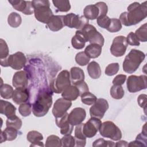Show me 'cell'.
I'll list each match as a JSON object with an SVG mask.
<instances>
[{"instance_id":"1","label":"cell","mask_w":147,"mask_h":147,"mask_svg":"<svg viewBox=\"0 0 147 147\" xmlns=\"http://www.w3.org/2000/svg\"><path fill=\"white\" fill-rule=\"evenodd\" d=\"M127 11L122 13L119 16L121 24L126 26L135 25L147 16L146 1L142 3L133 2L127 7Z\"/></svg>"},{"instance_id":"2","label":"cell","mask_w":147,"mask_h":147,"mask_svg":"<svg viewBox=\"0 0 147 147\" xmlns=\"http://www.w3.org/2000/svg\"><path fill=\"white\" fill-rule=\"evenodd\" d=\"M52 104V91L42 89L39 91L32 105V112L36 117H43L47 114Z\"/></svg>"},{"instance_id":"3","label":"cell","mask_w":147,"mask_h":147,"mask_svg":"<svg viewBox=\"0 0 147 147\" xmlns=\"http://www.w3.org/2000/svg\"><path fill=\"white\" fill-rule=\"evenodd\" d=\"M145 55L140 50L133 49L126 55L123 62V70L128 74H133L144 60Z\"/></svg>"},{"instance_id":"4","label":"cell","mask_w":147,"mask_h":147,"mask_svg":"<svg viewBox=\"0 0 147 147\" xmlns=\"http://www.w3.org/2000/svg\"><path fill=\"white\" fill-rule=\"evenodd\" d=\"M32 5L34 9V16L37 20L47 24L50 18L53 16L50 8V2L48 0L32 1Z\"/></svg>"},{"instance_id":"5","label":"cell","mask_w":147,"mask_h":147,"mask_svg":"<svg viewBox=\"0 0 147 147\" xmlns=\"http://www.w3.org/2000/svg\"><path fill=\"white\" fill-rule=\"evenodd\" d=\"M70 85V74L67 70H63L58 74L57 78L51 83L50 88L52 92L59 94Z\"/></svg>"},{"instance_id":"6","label":"cell","mask_w":147,"mask_h":147,"mask_svg":"<svg viewBox=\"0 0 147 147\" xmlns=\"http://www.w3.org/2000/svg\"><path fill=\"white\" fill-rule=\"evenodd\" d=\"M1 60V65L2 67H10L14 69L19 70L22 69L26 64V58L21 52H17L14 54Z\"/></svg>"},{"instance_id":"7","label":"cell","mask_w":147,"mask_h":147,"mask_svg":"<svg viewBox=\"0 0 147 147\" xmlns=\"http://www.w3.org/2000/svg\"><path fill=\"white\" fill-rule=\"evenodd\" d=\"M99 130L102 137L110 138L114 141L119 140L122 138L121 130L111 121H106L102 123Z\"/></svg>"},{"instance_id":"8","label":"cell","mask_w":147,"mask_h":147,"mask_svg":"<svg viewBox=\"0 0 147 147\" xmlns=\"http://www.w3.org/2000/svg\"><path fill=\"white\" fill-rule=\"evenodd\" d=\"M80 30L84 35L86 41H88L90 44H98L101 47L103 45L105 40L103 36L93 25L88 24Z\"/></svg>"},{"instance_id":"9","label":"cell","mask_w":147,"mask_h":147,"mask_svg":"<svg viewBox=\"0 0 147 147\" xmlns=\"http://www.w3.org/2000/svg\"><path fill=\"white\" fill-rule=\"evenodd\" d=\"M63 20L65 26L79 30H82L85 26L88 24L89 22V20L84 16H79L72 13L64 16Z\"/></svg>"},{"instance_id":"10","label":"cell","mask_w":147,"mask_h":147,"mask_svg":"<svg viewBox=\"0 0 147 147\" xmlns=\"http://www.w3.org/2000/svg\"><path fill=\"white\" fill-rule=\"evenodd\" d=\"M127 90L131 93L137 92L146 88V75H130L127 79Z\"/></svg>"},{"instance_id":"11","label":"cell","mask_w":147,"mask_h":147,"mask_svg":"<svg viewBox=\"0 0 147 147\" xmlns=\"http://www.w3.org/2000/svg\"><path fill=\"white\" fill-rule=\"evenodd\" d=\"M127 45L125 37L119 36L115 37L110 47L111 53L115 57L122 56L126 52Z\"/></svg>"},{"instance_id":"12","label":"cell","mask_w":147,"mask_h":147,"mask_svg":"<svg viewBox=\"0 0 147 147\" xmlns=\"http://www.w3.org/2000/svg\"><path fill=\"white\" fill-rule=\"evenodd\" d=\"M108 109L109 103L106 99L103 98L97 99L90 109V116L91 117L102 119Z\"/></svg>"},{"instance_id":"13","label":"cell","mask_w":147,"mask_h":147,"mask_svg":"<svg viewBox=\"0 0 147 147\" xmlns=\"http://www.w3.org/2000/svg\"><path fill=\"white\" fill-rule=\"evenodd\" d=\"M102 125L100 119L91 117L85 123L83 124V131L86 138H92L94 137L99 130Z\"/></svg>"},{"instance_id":"14","label":"cell","mask_w":147,"mask_h":147,"mask_svg":"<svg viewBox=\"0 0 147 147\" xmlns=\"http://www.w3.org/2000/svg\"><path fill=\"white\" fill-rule=\"evenodd\" d=\"M71 106L72 102L71 100H67L63 98H59L54 103L52 109V114L56 118L60 117L67 113Z\"/></svg>"},{"instance_id":"15","label":"cell","mask_w":147,"mask_h":147,"mask_svg":"<svg viewBox=\"0 0 147 147\" xmlns=\"http://www.w3.org/2000/svg\"><path fill=\"white\" fill-rule=\"evenodd\" d=\"M86 117L85 110L82 107L74 109L68 115L69 122L73 126H76L82 123Z\"/></svg>"},{"instance_id":"16","label":"cell","mask_w":147,"mask_h":147,"mask_svg":"<svg viewBox=\"0 0 147 147\" xmlns=\"http://www.w3.org/2000/svg\"><path fill=\"white\" fill-rule=\"evenodd\" d=\"M68 113L67 112L63 116L56 118V123L60 128V133L63 135L71 134L74 129V126L68 120Z\"/></svg>"},{"instance_id":"17","label":"cell","mask_w":147,"mask_h":147,"mask_svg":"<svg viewBox=\"0 0 147 147\" xmlns=\"http://www.w3.org/2000/svg\"><path fill=\"white\" fill-rule=\"evenodd\" d=\"M29 96V91L26 87L17 88L14 90L12 99L16 104L21 105L26 102Z\"/></svg>"},{"instance_id":"18","label":"cell","mask_w":147,"mask_h":147,"mask_svg":"<svg viewBox=\"0 0 147 147\" xmlns=\"http://www.w3.org/2000/svg\"><path fill=\"white\" fill-rule=\"evenodd\" d=\"M12 84L16 88L26 87L28 84V77L27 73L24 71L16 72L13 76Z\"/></svg>"},{"instance_id":"19","label":"cell","mask_w":147,"mask_h":147,"mask_svg":"<svg viewBox=\"0 0 147 147\" xmlns=\"http://www.w3.org/2000/svg\"><path fill=\"white\" fill-rule=\"evenodd\" d=\"M64 16H52L48 23V28L52 31L57 32L61 29L65 25L64 24Z\"/></svg>"},{"instance_id":"20","label":"cell","mask_w":147,"mask_h":147,"mask_svg":"<svg viewBox=\"0 0 147 147\" xmlns=\"http://www.w3.org/2000/svg\"><path fill=\"white\" fill-rule=\"evenodd\" d=\"M16 107L10 102L3 100H0V113L5 115L7 118H10L16 115Z\"/></svg>"},{"instance_id":"21","label":"cell","mask_w":147,"mask_h":147,"mask_svg":"<svg viewBox=\"0 0 147 147\" xmlns=\"http://www.w3.org/2000/svg\"><path fill=\"white\" fill-rule=\"evenodd\" d=\"M28 141L32 143L30 146H44V144L41 141L43 140V136L40 132L36 130H32L28 132L27 136Z\"/></svg>"},{"instance_id":"22","label":"cell","mask_w":147,"mask_h":147,"mask_svg":"<svg viewBox=\"0 0 147 147\" xmlns=\"http://www.w3.org/2000/svg\"><path fill=\"white\" fill-rule=\"evenodd\" d=\"M84 123H80L76 125L75 129V146L83 147L86 144V137L83 133V127Z\"/></svg>"},{"instance_id":"23","label":"cell","mask_w":147,"mask_h":147,"mask_svg":"<svg viewBox=\"0 0 147 147\" xmlns=\"http://www.w3.org/2000/svg\"><path fill=\"white\" fill-rule=\"evenodd\" d=\"M79 95V91L75 85H70L61 92V96L63 98L71 101L76 100Z\"/></svg>"},{"instance_id":"24","label":"cell","mask_w":147,"mask_h":147,"mask_svg":"<svg viewBox=\"0 0 147 147\" xmlns=\"http://www.w3.org/2000/svg\"><path fill=\"white\" fill-rule=\"evenodd\" d=\"M86 42V40L80 30L76 32L75 36L71 40L72 47L76 49H81L84 48Z\"/></svg>"},{"instance_id":"25","label":"cell","mask_w":147,"mask_h":147,"mask_svg":"<svg viewBox=\"0 0 147 147\" xmlns=\"http://www.w3.org/2000/svg\"><path fill=\"white\" fill-rule=\"evenodd\" d=\"M17 129L11 127H6L3 131H1V143L6 141H13L15 140L17 137Z\"/></svg>"},{"instance_id":"26","label":"cell","mask_w":147,"mask_h":147,"mask_svg":"<svg viewBox=\"0 0 147 147\" xmlns=\"http://www.w3.org/2000/svg\"><path fill=\"white\" fill-rule=\"evenodd\" d=\"M71 81L74 85H75L84 80V73L81 68L74 67L71 68L70 71Z\"/></svg>"},{"instance_id":"27","label":"cell","mask_w":147,"mask_h":147,"mask_svg":"<svg viewBox=\"0 0 147 147\" xmlns=\"http://www.w3.org/2000/svg\"><path fill=\"white\" fill-rule=\"evenodd\" d=\"M84 16L88 20H94L99 16V10L98 7L95 5H90L85 7L83 10Z\"/></svg>"},{"instance_id":"28","label":"cell","mask_w":147,"mask_h":147,"mask_svg":"<svg viewBox=\"0 0 147 147\" xmlns=\"http://www.w3.org/2000/svg\"><path fill=\"white\" fill-rule=\"evenodd\" d=\"M87 71L89 76L94 79L100 78L101 75V69L99 64L95 61H92L88 64Z\"/></svg>"},{"instance_id":"29","label":"cell","mask_w":147,"mask_h":147,"mask_svg":"<svg viewBox=\"0 0 147 147\" xmlns=\"http://www.w3.org/2000/svg\"><path fill=\"white\" fill-rule=\"evenodd\" d=\"M84 52L90 59L97 58L102 53V47L95 44H90L86 47Z\"/></svg>"},{"instance_id":"30","label":"cell","mask_w":147,"mask_h":147,"mask_svg":"<svg viewBox=\"0 0 147 147\" xmlns=\"http://www.w3.org/2000/svg\"><path fill=\"white\" fill-rule=\"evenodd\" d=\"M7 22L11 27L16 28L21 25L22 22V18L21 16L17 13L12 12L8 16Z\"/></svg>"},{"instance_id":"31","label":"cell","mask_w":147,"mask_h":147,"mask_svg":"<svg viewBox=\"0 0 147 147\" xmlns=\"http://www.w3.org/2000/svg\"><path fill=\"white\" fill-rule=\"evenodd\" d=\"M52 3L59 11L67 12L71 9L70 2L68 0H55L52 1Z\"/></svg>"},{"instance_id":"32","label":"cell","mask_w":147,"mask_h":147,"mask_svg":"<svg viewBox=\"0 0 147 147\" xmlns=\"http://www.w3.org/2000/svg\"><path fill=\"white\" fill-rule=\"evenodd\" d=\"M14 92L13 87L7 84L1 83L0 88V94L4 99H9L12 98Z\"/></svg>"},{"instance_id":"33","label":"cell","mask_w":147,"mask_h":147,"mask_svg":"<svg viewBox=\"0 0 147 147\" xmlns=\"http://www.w3.org/2000/svg\"><path fill=\"white\" fill-rule=\"evenodd\" d=\"M6 127H11L20 130L22 126V121L16 115L10 118H7L6 120Z\"/></svg>"},{"instance_id":"34","label":"cell","mask_w":147,"mask_h":147,"mask_svg":"<svg viewBox=\"0 0 147 147\" xmlns=\"http://www.w3.org/2000/svg\"><path fill=\"white\" fill-rule=\"evenodd\" d=\"M125 91L121 86L113 85L110 88V95L113 98L121 99L124 96Z\"/></svg>"},{"instance_id":"35","label":"cell","mask_w":147,"mask_h":147,"mask_svg":"<svg viewBox=\"0 0 147 147\" xmlns=\"http://www.w3.org/2000/svg\"><path fill=\"white\" fill-rule=\"evenodd\" d=\"M45 146L46 147H60L62 146L61 141L60 138L55 135H51L47 138Z\"/></svg>"},{"instance_id":"36","label":"cell","mask_w":147,"mask_h":147,"mask_svg":"<svg viewBox=\"0 0 147 147\" xmlns=\"http://www.w3.org/2000/svg\"><path fill=\"white\" fill-rule=\"evenodd\" d=\"M80 97L82 103L87 105H92L97 100L96 96L89 91L82 94Z\"/></svg>"},{"instance_id":"37","label":"cell","mask_w":147,"mask_h":147,"mask_svg":"<svg viewBox=\"0 0 147 147\" xmlns=\"http://www.w3.org/2000/svg\"><path fill=\"white\" fill-rule=\"evenodd\" d=\"M147 24L146 23L141 25L136 31V35L140 41L146 42L147 41Z\"/></svg>"},{"instance_id":"38","label":"cell","mask_w":147,"mask_h":147,"mask_svg":"<svg viewBox=\"0 0 147 147\" xmlns=\"http://www.w3.org/2000/svg\"><path fill=\"white\" fill-rule=\"evenodd\" d=\"M122 28V24L119 19L111 18L109 27L106 29L111 33H115L119 31Z\"/></svg>"},{"instance_id":"39","label":"cell","mask_w":147,"mask_h":147,"mask_svg":"<svg viewBox=\"0 0 147 147\" xmlns=\"http://www.w3.org/2000/svg\"><path fill=\"white\" fill-rule=\"evenodd\" d=\"M90 58L84 52L78 53L75 56V61L77 64L80 66H84L88 64Z\"/></svg>"},{"instance_id":"40","label":"cell","mask_w":147,"mask_h":147,"mask_svg":"<svg viewBox=\"0 0 147 147\" xmlns=\"http://www.w3.org/2000/svg\"><path fill=\"white\" fill-rule=\"evenodd\" d=\"M18 111L20 114L23 117L29 116L31 114L32 105L29 102H25L20 105Z\"/></svg>"},{"instance_id":"41","label":"cell","mask_w":147,"mask_h":147,"mask_svg":"<svg viewBox=\"0 0 147 147\" xmlns=\"http://www.w3.org/2000/svg\"><path fill=\"white\" fill-rule=\"evenodd\" d=\"M9 2L19 11L22 12L26 7V1L24 0H9Z\"/></svg>"},{"instance_id":"42","label":"cell","mask_w":147,"mask_h":147,"mask_svg":"<svg viewBox=\"0 0 147 147\" xmlns=\"http://www.w3.org/2000/svg\"><path fill=\"white\" fill-rule=\"evenodd\" d=\"M62 146L64 147H74L75 146V137L71 134L64 135L61 139Z\"/></svg>"},{"instance_id":"43","label":"cell","mask_w":147,"mask_h":147,"mask_svg":"<svg viewBox=\"0 0 147 147\" xmlns=\"http://www.w3.org/2000/svg\"><path fill=\"white\" fill-rule=\"evenodd\" d=\"M114 146L115 144L113 141L105 140L103 138H99L94 141L92 144L94 147H112Z\"/></svg>"},{"instance_id":"44","label":"cell","mask_w":147,"mask_h":147,"mask_svg":"<svg viewBox=\"0 0 147 147\" xmlns=\"http://www.w3.org/2000/svg\"><path fill=\"white\" fill-rule=\"evenodd\" d=\"M9 56V48L4 40L0 39V60L5 59Z\"/></svg>"},{"instance_id":"45","label":"cell","mask_w":147,"mask_h":147,"mask_svg":"<svg viewBox=\"0 0 147 147\" xmlns=\"http://www.w3.org/2000/svg\"><path fill=\"white\" fill-rule=\"evenodd\" d=\"M119 65L118 63H113L109 64L105 71V74L108 76H113L116 74L119 70Z\"/></svg>"},{"instance_id":"46","label":"cell","mask_w":147,"mask_h":147,"mask_svg":"<svg viewBox=\"0 0 147 147\" xmlns=\"http://www.w3.org/2000/svg\"><path fill=\"white\" fill-rule=\"evenodd\" d=\"M110 20L111 19L106 15L99 16L97 18V24L100 27L103 29H107L110 23Z\"/></svg>"},{"instance_id":"47","label":"cell","mask_w":147,"mask_h":147,"mask_svg":"<svg viewBox=\"0 0 147 147\" xmlns=\"http://www.w3.org/2000/svg\"><path fill=\"white\" fill-rule=\"evenodd\" d=\"M127 42L128 44L133 46H139L140 43V41L136 36V34L133 32H130L128 34L126 37Z\"/></svg>"},{"instance_id":"48","label":"cell","mask_w":147,"mask_h":147,"mask_svg":"<svg viewBox=\"0 0 147 147\" xmlns=\"http://www.w3.org/2000/svg\"><path fill=\"white\" fill-rule=\"evenodd\" d=\"M95 5L98 7L99 10V17L106 15L108 11V7L106 3L103 2H98L95 4Z\"/></svg>"},{"instance_id":"49","label":"cell","mask_w":147,"mask_h":147,"mask_svg":"<svg viewBox=\"0 0 147 147\" xmlns=\"http://www.w3.org/2000/svg\"><path fill=\"white\" fill-rule=\"evenodd\" d=\"M126 79V76L125 75H117L113 80V85L117 86H121L124 84L125 80Z\"/></svg>"},{"instance_id":"50","label":"cell","mask_w":147,"mask_h":147,"mask_svg":"<svg viewBox=\"0 0 147 147\" xmlns=\"http://www.w3.org/2000/svg\"><path fill=\"white\" fill-rule=\"evenodd\" d=\"M75 86H76L77 87V88H78L79 92H80V95H81L82 94L89 91L88 85L84 81L80 82V83L75 84Z\"/></svg>"},{"instance_id":"51","label":"cell","mask_w":147,"mask_h":147,"mask_svg":"<svg viewBox=\"0 0 147 147\" xmlns=\"http://www.w3.org/2000/svg\"><path fill=\"white\" fill-rule=\"evenodd\" d=\"M34 12V9L32 5V1H26V7L25 9L22 12L25 15H31Z\"/></svg>"},{"instance_id":"52","label":"cell","mask_w":147,"mask_h":147,"mask_svg":"<svg viewBox=\"0 0 147 147\" xmlns=\"http://www.w3.org/2000/svg\"><path fill=\"white\" fill-rule=\"evenodd\" d=\"M137 102L139 106L144 108V110H146V94H141L138 96L137 98Z\"/></svg>"},{"instance_id":"53","label":"cell","mask_w":147,"mask_h":147,"mask_svg":"<svg viewBox=\"0 0 147 147\" xmlns=\"http://www.w3.org/2000/svg\"><path fill=\"white\" fill-rule=\"evenodd\" d=\"M128 146H140V147H146V146L142 144L140 141L136 139L135 141L130 142L128 144Z\"/></svg>"},{"instance_id":"54","label":"cell","mask_w":147,"mask_h":147,"mask_svg":"<svg viewBox=\"0 0 147 147\" xmlns=\"http://www.w3.org/2000/svg\"><path fill=\"white\" fill-rule=\"evenodd\" d=\"M115 146L117 147H119V146L126 147V146H128V143L126 141L120 140L119 141H118L116 142V144H115Z\"/></svg>"}]
</instances>
